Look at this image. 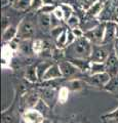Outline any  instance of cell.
Listing matches in <instances>:
<instances>
[{
    "instance_id": "1",
    "label": "cell",
    "mask_w": 118,
    "mask_h": 123,
    "mask_svg": "<svg viewBox=\"0 0 118 123\" xmlns=\"http://www.w3.org/2000/svg\"><path fill=\"white\" fill-rule=\"evenodd\" d=\"M66 48L68 53H69V60L70 59L90 60L93 44L85 36L77 38L70 46H68Z\"/></svg>"
},
{
    "instance_id": "2",
    "label": "cell",
    "mask_w": 118,
    "mask_h": 123,
    "mask_svg": "<svg viewBox=\"0 0 118 123\" xmlns=\"http://www.w3.org/2000/svg\"><path fill=\"white\" fill-rule=\"evenodd\" d=\"M36 29L34 23L29 20V18H25L20 22L18 26V39L19 40H32V38L35 36Z\"/></svg>"
},
{
    "instance_id": "3",
    "label": "cell",
    "mask_w": 118,
    "mask_h": 123,
    "mask_svg": "<svg viewBox=\"0 0 118 123\" xmlns=\"http://www.w3.org/2000/svg\"><path fill=\"white\" fill-rule=\"evenodd\" d=\"M105 27L106 23H101L91 29L84 31V36L91 42L93 45H101L103 44V39H104Z\"/></svg>"
},
{
    "instance_id": "4",
    "label": "cell",
    "mask_w": 118,
    "mask_h": 123,
    "mask_svg": "<svg viewBox=\"0 0 118 123\" xmlns=\"http://www.w3.org/2000/svg\"><path fill=\"white\" fill-rule=\"evenodd\" d=\"M59 66L61 69V72L63 74V78H67V79H75V78H80V76L82 73L80 70L75 66L73 63L68 60V61H61L59 62Z\"/></svg>"
},
{
    "instance_id": "5",
    "label": "cell",
    "mask_w": 118,
    "mask_h": 123,
    "mask_svg": "<svg viewBox=\"0 0 118 123\" xmlns=\"http://www.w3.org/2000/svg\"><path fill=\"white\" fill-rule=\"evenodd\" d=\"M110 55L109 49L106 47V45H93V50H91L90 61L94 63H106Z\"/></svg>"
},
{
    "instance_id": "6",
    "label": "cell",
    "mask_w": 118,
    "mask_h": 123,
    "mask_svg": "<svg viewBox=\"0 0 118 123\" xmlns=\"http://www.w3.org/2000/svg\"><path fill=\"white\" fill-rule=\"evenodd\" d=\"M44 119V115L33 108V109H26L23 112L21 121L24 123H42Z\"/></svg>"
},
{
    "instance_id": "7",
    "label": "cell",
    "mask_w": 118,
    "mask_h": 123,
    "mask_svg": "<svg viewBox=\"0 0 118 123\" xmlns=\"http://www.w3.org/2000/svg\"><path fill=\"white\" fill-rule=\"evenodd\" d=\"M111 79H112V77L110 76L107 72H104V73H101V74H98V75L88 76L85 81H86V83H88L89 85H93L94 87L105 88L108 85V83L110 82Z\"/></svg>"
},
{
    "instance_id": "8",
    "label": "cell",
    "mask_w": 118,
    "mask_h": 123,
    "mask_svg": "<svg viewBox=\"0 0 118 123\" xmlns=\"http://www.w3.org/2000/svg\"><path fill=\"white\" fill-rule=\"evenodd\" d=\"M105 65H106V72L112 78L118 75V59L115 55L114 51L110 53V55L108 57V60L106 61Z\"/></svg>"
},
{
    "instance_id": "9",
    "label": "cell",
    "mask_w": 118,
    "mask_h": 123,
    "mask_svg": "<svg viewBox=\"0 0 118 123\" xmlns=\"http://www.w3.org/2000/svg\"><path fill=\"white\" fill-rule=\"evenodd\" d=\"M115 27L116 22H107L105 27V33H104V39H103V44L108 45L111 42H114L116 39L115 37Z\"/></svg>"
},
{
    "instance_id": "10",
    "label": "cell",
    "mask_w": 118,
    "mask_h": 123,
    "mask_svg": "<svg viewBox=\"0 0 118 123\" xmlns=\"http://www.w3.org/2000/svg\"><path fill=\"white\" fill-rule=\"evenodd\" d=\"M63 78V74L61 72V69L58 63H54L50 66V68L46 71V73L44 74L42 81H50V80L55 79H61Z\"/></svg>"
},
{
    "instance_id": "11",
    "label": "cell",
    "mask_w": 118,
    "mask_h": 123,
    "mask_svg": "<svg viewBox=\"0 0 118 123\" xmlns=\"http://www.w3.org/2000/svg\"><path fill=\"white\" fill-rule=\"evenodd\" d=\"M40 98H41V99H43L51 109L56 102L58 94H56V92L54 88H44L40 94Z\"/></svg>"
},
{
    "instance_id": "12",
    "label": "cell",
    "mask_w": 118,
    "mask_h": 123,
    "mask_svg": "<svg viewBox=\"0 0 118 123\" xmlns=\"http://www.w3.org/2000/svg\"><path fill=\"white\" fill-rule=\"evenodd\" d=\"M105 3H106V0H100V1H98L97 3H94L88 9L85 10L86 15L89 18H98L99 15L101 14L103 8H104Z\"/></svg>"
},
{
    "instance_id": "13",
    "label": "cell",
    "mask_w": 118,
    "mask_h": 123,
    "mask_svg": "<svg viewBox=\"0 0 118 123\" xmlns=\"http://www.w3.org/2000/svg\"><path fill=\"white\" fill-rule=\"evenodd\" d=\"M18 37V27L9 26L7 29H5L2 33V41L4 43H10L11 41L17 39Z\"/></svg>"
},
{
    "instance_id": "14",
    "label": "cell",
    "mask_w": 118,
    "mask_h": 123,
    "mask_svg": "<svg viewBox=\"0 0 118 123\" xmlns=\"http://www.w3.org/2000/svg\"><path fill=\"white\" fill-rule=\"evenodd\" d=\"M71 63H73L76 67H77L80 72L82 73H87L88 74L89 69H90V64L91 61L90 60H82V59H70L69 60Z\"/></svg>"
},
{
    "instance_id": "15",
    "label": "cell",
    "mask_w": 118,
    "mask_h": 123,
    "mask_svg": "<svg viewBox=\"0 0 118 123\" xmlns=\"http://www.w3.org/2000/svg\"><path fill=\"white\" fill-rule=\"evenodd\" d=\"M50 15L51 14H41L39 13L38 17V25L41 31L48 32L51 30V23H50Z\"/></svg>"
},
{
    "instance_id": "16",
    "label": "cell",
    "mask_w": 118,
    "mask_h": 123,
    "mask_svg": "<svg viewBox=\"0 0 118 123\" xmlns=\"http://www.w3.org/2000/svg\"><path fill=\"white\" fill-rule=\"evenodd\" d=\"M54 64L52 62L50 61H41L39 64H37L36 66V72H37V76H38V79L40 80V81H42V78L44 74L46 73V71L48 70L49 68H50V66Z\"/></svg>"
},
{
    "instance_id": "17",
    "label": "cell",
    "mask_w": 118,
    "mask_h": 123,
    "mask_svg": "<svg viewBox=\"0 0 118 123\" xmlns=\"http://www.w3.org/2000/svg\"><path fill=\"white\" fill-rule=\"evenodd\" d=\"M18 49L21 51V53L26 55H29L33 53V40H20Z\"/></svg>"
},
{
    "instance_id": "18",
    "label": "cell",
    "mask_w": 118,
    "mask_h": 123,
    "mask_svg": "<svg viewBox=\"0 0 118 123\" xmlns=\"http://www.w3.org/2000/svg\"><path fill=\"white\" fill-rule=\"evenodd\" d=\"M83 85H84V83H83V81L80 78H75V79L68 80V83L65 86H66L69 90L79 91V90H81L83 88Z\"/></svg>"
},
{
    "instance_id": "19",
    "label": "cell",
    "mask_w": 118,
    "mask_h": 123,
    "mask_svg": "<svg viewBox=\"0 0 118 123\" xmlns=\"http://www.w3.org/2000/svg\"><path fill=\"white\" fill-rule=\"evenodd\" d=\"M104 72H106L105 63H94V62H91L90 69H89V72H88L89 76L98 75V74H101V73H104Z\"/></svg>"
},
{
    "instance_id": "20",
    "label": "cell",
    "mask_w": 118,
    "mask_h": 123,
    "mask_svg": "<svg viewBox=\"0 0 118 123\" xmlns=\"http://www.w3.org/2000/svg\"><path fill=\"white\" fill-rule=\"evenodd\" d=\"M102 120L104 123H118V107L112 112L103 115Z\"/></svg>"
},
{
    "instance_id": "21",
    "label": "cell",
    "mask_w": 118,
    "mask_h": 123,
    "mask_svg": "<svg viewBox=\"0 0 118 123\" xmlns=\"http://www.w3.org/2000/svg\"><path fill=\"white\" fill-rule=\"evenodd\" d=\"M25 77L26 79L30 82H37L38 80V76H37V72H36V66H31V67H28L27 71L25 73Z\"/></svg>"
},
{
    "instance_id": "22",
    "label": "cell",
    "mask_w": 118,
    "mask_h": 123,
    "mask_svg": "<svg viewBox=\"0 0 118 123\" xmlns=\"http://www.w3.org/2000/svg\"><path fill=\"white\" fill-rule=\"evenodd\" d=\"M55 41H56V45L58 48H61V49L66 48L67 47V29H65L62 32V34Z\"/></svg>"
},
{
    "instance_id": "23",
    "label": "cell",
    "mask_w": 118,
    "mask_h": 123,
    "mask_svg": "<svg viewBox=\"0 0 118 123\" xmlns=\"http://www.w3.org/2000/svg\"><path fill=\"white\" fill-rule=\"evenodd\" d=\"M45 49V42L41 39L33 40V53L34 55H40Z\"/></svg>"
},
{
    "instance_id": "24",
    "label": "cell",
    "mask_w": 118,
    "mask_h": 123,
    "mask_svg": "<svg viewBox=\"0 0 118 123\" xmlns=\"http://www.w3.org/2000/svg\"><path fill=\"white\" fill-rule=\"evenodd\" d=\"M31 4H32V0H20L18 3L12 5V7L17 10L25 11L29 8H31Z\"/></svg>"
},
{
    "instance_id": "25",
    "label": "cell",
    "mask_w": 118,
    "mask_h": 123,
    "mask_svg": "<svg viewBox=\"0 0 118 123\" xmlns=\"http://www.w3.org/2000/svg\"><path fill=\"white\" fill-rule=\"evenodd\" d=\"M69 89L66 86H63L60 88V90L58 92V102L60 104H65L68 98H69Z\"/></svg>"
},
{
    "instance_id": "26",
    "label": "cell",
    "mask_w": 118,
    "mask_h": 123,
    "mask_svg": "<svg viewBox=\"0 0 118 123\" xmlns=\"http://www.w3.org/2000/svg\"><path fill=\"white\" fill-rule=\"evenodd\" d=\"M61 8L63 9L64 14H65V21H68L69 18L73 15V7L70 4H67V3H62L61 5H59Z\"/></svg>"
},
{
    "instance_id": "27",
    "label": "cell",
    "mask_w": 118,
    "mask_h": 123,
    "mask_svg": "<svg viewBox=\"0 0 118 123\" xmlns=\"http://www.w3.org/2000/svg\"><path fill=\"white\" fill-rule=\"evenodd\" d=\"M66 22H67V25L69 27V29H75V28H79V27H80V20H79V18L75 14H73L69 20Z\"/></svg>"
},
{
    "instance_id": "28",
    "label": "cell",
    "mask_w": 118,
    "mask_h": 123,
    "mask_svg": "<svg viewBox=\"0 0 118 123\" xmlns=\"http://www.w3.org/2000/svg\"><path fill=\"white\" fill-rule=\"evenodd\" d=\"M56 5H43L40 8V10L38 11V13L41 14H52V12L56 9Z\"/></svg>"
},
{
    "instance_id": "29",
    "label": "cell",
    "mask_w": 118,
    "mask_h": 123,
    "mask_svg": "<svg viewBox=\"0 0 118 123\" xmlns=\"http://www.w3.org/2000/svg\"><path fill=\"white\" fill-rule=\"evenodd\" d=\"M51 55H52V57H54L55 60L61 62V61H63L62 59L65 56V50L64 49H61V48L56 47L54 50V53H51Z\"/></svg>"
},
{
    "instance_id": "30",
    "label": "cell",
    "mask_w": 118,
    "mask_h": 123,
    "mask_svg": "<svg viewBox=\"0 0 118 123\" xmlns=\"http://www.w3.org/2000/svg\"><path fill=\"white\" fill-rule=\"evenodd\" d=\"M52 15H54L55 18H56L59 21H65V14H64V11H63V9L61 8L60 6H56V9H55V11L52 12Z\"/></svg>"
},
{
    "instance_id": "31",
    "label": "cell",
    "mask_w": 118,
    "mask_h": 123,
    "mask_svg": "<svg viewBox=\"0 0 118 123\" xmlns=\"http://www.w3.org/2000/svg\"><path fill=\"white\" fill-rule=\"evenodd\" d=\"M42 6H43L42 0H32V4H31V8L30 9H32L34 11H37L38 12Z\"/></svg>"
},
{
    "instance_id": "32",
    "label": "cell",
    "mask_w": 118,
    "mask_h": 123,
    "mask_svg": "<svg viewBox=\"0 0 118 123\" xmlns=\"http://www.w3.org/2000/svg\"><path fill=\"white\" fill-rule=\"evenodd\" d=\"M76 39H77V38L75 37L73 32H72V30L71 29H67V47L68 46H70Z\"/></svg>"
},
{
    "instance_id": "33",
    "label": "cell",
    "mask_w": 118,
    "mask_h": 123,
    "mask_svg": "<svg viewBox=\"0 0 118 123\" xmlns=\"http://www.w3.org/2000/svg\"><path fill=\"white\" fill-rule=\"evenodd\" d=\"M100 0H82V5L84 7V9H88L91 5H93L94 3H97Z\"/></svg>"
},
{
    "instance_id": "34",
    "label": "cell",
    "mask_w": 118,
    "mask_h": 123,
    "mask_svg": "<svg viewBox=\"0 0 118 123\" xmlns=\"http://www.w3.org/2000/svg\"><path fill=\"white\" fill-rule=\"evenodd\" d=\"M71 30L76 38H80V37L84 36V31H83L80 27H79V28H75V29H71Z\"/></svg>"
},
{
    "instance_id": "35",
    "label": "cell",
    "mask_w": 118,
    "mask_h": 123,
    "mask_svg": "<svg viewBox=\"0 0 118 123\" xmlns=\"http://www.w3.org/2000/svg\"><path fill=\"white\" fill-rule=\"evenodd\" d=\"M9 26H11V25H10V23H9L8 17H6L5 14H3L2 15V29H3V31L8 28Z\"/></svg>"
},
{
    "instance_id": "36",
    "label": "cell",
    "mask_w": 118,
    "mask_h": 123,
    "mask_svg": "<svg viewBox=\"0 0 118 123\" xmlns=\"http://www.w3.org/2000/svg\"><path fill=\"white\" fill-rule=\"evenodd\" d=\"M113 51L118 59V39H115L113 42Z\"/></svg>"
},
{
    "instance_id": "37",
    "label": "cell",
    "mask_w": 118,
    "mask_h": 123,
    "mask_svg": "<svg viewBox=\"0 0 118 123\" xmlns=\"http://www.w3.org/2000/svg\"><path fill=\"white\" fill-rule=\"evenodd\" d=\"M43 5H55V0H42Z\"/></svg>"
},
{
    "instance_id": "38",
    "label": "cell",
    "mask_w": 118,
    "mask_h": 123,
    "mask_svg": "<svg viewBox=\"0 0 118 123\" xmlns=\"http://www.w3.org/2000/svg\"><path fill=\"white\" fill-rule=\"evenodd\" d=\"M115 37L116 39H118V23H116V27H115Z\"/></svg>"
},
{
    "instance_id": "39",
    "label": "cell",
    "mask_w": 118,
    "mask_h": 123,
    "mask_svg": "<svg viewBox=\"0 0 118 123\" xmlns=\"http://www.w3.org/2000/svg\"><path fill=\"white\" fill-rule=\"evenodd\" d=\"M20 0H8V2H9V4H11V5H14L16 3H18Z\"/></svg>"
},
{
    "instance_id": "40",
    "label": "cell",
    "mask_w": 118,
    "mask_h": 123,
    "mask_svg": "<svg viewBox=\"0 0 118 123\" xmlns=\"http://www.w3.org/2000/svg\"><path fill=\"white\" fill-rule=\"evenodd\" d=\"M42 123H52V122H51L50 120H49L48 118H45L44 120H43V122H42Z\"/></svg>"
},
{
    "instance_id": "41",
    "label": "cell",
    "mask_w": 118,
    "mask_h": 123,
    "mask_svg": "<svg viewBox=\"0 0 118 123\" xmlns=\"http://www.w3.org/2000/svg\"><path fill=\"white\" fill-rule=\"evenodd\" d=\"M72 123H81V122H72Z\"/></svg>"
}]
</instances>
